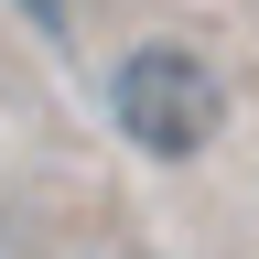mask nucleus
Masks as SVG:
<instances>
[{
  "instance_id": "obj_2",
  "label": "nucleus",
  "mask_w": 259,
  "mask_h": 259,
  "mask_svg": "<svg viewBox=\"0 0 259 259\" xmlns=\"http://www.w3.org/2000/svg\"><path fill=\"white\" fill-rule=\"evenodd\" d=\"M87 259H130V248H87Z\"/></svg>"
},
{
  "instance_id": "obj_1",
  "label": "nucleus",
  "mask_w": 259,
  "mask_h": 259,
  "mask_svg": "<svg viewBox=\"0 0 259 259\" xmlns=\"http://www.w3.org/2000/svg\"><path fill=\"white\" fill-rule=\"evenodd\" d=\"M108 119H119V141H141L151 162H194L227 130V87H216V65L184 54V44H130L119 76H108Z\"/></svg>"
}]
</instances>
